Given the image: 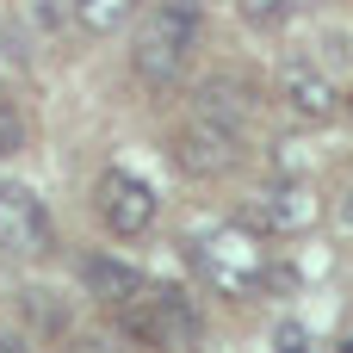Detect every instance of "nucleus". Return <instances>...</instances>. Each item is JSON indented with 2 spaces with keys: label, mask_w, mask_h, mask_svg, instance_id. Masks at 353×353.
<instances>
[{
  "label": "nucleus",
  "mask_w": 353,
  "mask_h": 353,
  "mask_svg": "<svg viewBox=\"0 0 353 353\" xmlns=\"http://www.w3.org/2000/svg\"><path fill=\"white\" fill-rule=\"evenodd\" d=\"M192 267L211 279V292L223 298H248L267 279V248L248 223H211L192 236Z\"/></svg>",
  "instance_id": "obj_3"
},
{
  "label": "nucleus",
  "mask_w": 353,
  "mask_h": 353,
  "mask_svg": "<svg viewBox=\"0 0 353 353\" xmlns=\"http://www.w3.org/2000/svg\"><path fill=\"white\" fill-rule=\"evenodd\" d=\"M0 353H31V347H25L19 335H6V329H0Z\"/></svg>",
  "instance_id": "obj_14"
},
{
  "label": "nucleus",
  "mask_w": 353,
  "mask_h": 353,
  "mask_svg": "<svg viewBox=\"0 0 353 353\" xmlns=\"http://www.w3.org/2000/svg\"><path fill=\"white\" fill-rule=\"evenodd\" d=\"M279 105H285L292 118H304V124H323V118H335L341 93H335V81H329L323 68L285 62V74H279Z\"/></svg>",
  "instance_id": "obj_9"
},
{
  "label": "nucleus",
  "mask_w": 353,
  "mask_h": 353,
  "mask_svg": "<svg viewBox=\"0 0 353 353\" xmlns=\"http://www.w3.org/2000/svg\"><path fill=\"white\" fill-rule=\"evenodd\" d=\"M56 248V223L43 199L19 180H0V261H43Z\"/></svg>",
  "instance_id": "obj_5"
},
{
  "label": "nucleus",
  "mask_w": 353,
  "mask_h": 353,
  "mask_svg": "<svg viewBox=\"0 0 353 353\" xmlns=\"http://www.w3.org/2000/svg\"><path fill=\"white\" fill-rule=\"evenodd\" d=\"M81 285H87V298H99L105 310H118V304H130V298L149 285V273L130 267L124 254H87V261H81Z\"/></svg>",
  "instance_id": "obj_10"
},
{
  "label": "nucleus",
  "mask_w": 353,
  "mask_h": 353,
  "mask_svg": "<svg viewBox=\"0 0 353 353\" xmlns=\"http://www.w3.org/2000/svg\"><path fill=\"white\" fill-rule=\"evenodd\" d=\"M292 6H298V0H236V12H242L248 25H261V31H267V25H285Z\"/></svg>",
  "instance_id": "obj_12"
},
{
  "label": "nucleus",
  "mask_w": 353,
  "mask_h": 353,
  "mask_svg": "<svg viewBox=\"0 0 353 353\" xmlns=\"http://www.w3.org/2000/svg\"><path fill=\"white\" fill-rule=\"evenodd\" d=\"M192 112L211 118L217 130H230L236 143H248V137H254V118H261V93H254L242 74H205V81L192 87Z\"/></svg>",
  "instance_id": "obj_8"
},
{
  "label": "nucleus",
  "mask_w": 353,
  "mask_h": 353,
  "mask_svg": "<svg viewBox=\"0 0 353 353\" xmlns=\"http://www.w3.org/2000/svg\"><path fill=\"white\" fill-rule=\"evenodd\" d=\"M205 37V6L199 0H155L137 31H130V68L149 93H168L174 81H186L192 56Z\"/></svg>",
  "instance_id": "obj_1"
},
{
  "label": "nucleus",
  "mask_w": 353,
  "mask_h": 353,
  "mask_svg": "<svg viewBox=\"0 0 353 353\" xmlns=\"http://www.w3.org/2000/svg\"><path fill=\"white\" fill-rule=\"evenodd\" d=\"M316 217H323V199H316L304 180L261 186V192L248 199V211H242V223H248L254 236H304V230H316Z\"/></svg>",
  "instance_id": "obj_7"
},
{
  "label": "nucleus",
  "mask_w": 353,
  "mask_h": 353,
  "mask_svg": "<svg viewBox=\"0 0 353 353\" xmlns=\"http://www.w3.org/2000/svg\"><path fill=\"white\" fill-rule=\"evenodd\" d=\"M19 149H25V118L12 99H0V161H12Z\"/></svg>",
  "instance_id": "obj_13"
},
{
  "label": "nucleus",
  "mask_w": 353,
  "mask_h": 353,
  "mask_svg": "<svg viewBox=\"0 0 353 353\" xmlns=\"http://www.w3.org/2000/svg\"><path fill=\"white\" fill-rule=\"evenodd\" d=\"M118 316V329H124V341H137L143 353H180L199 341V304L180 292V285H143L130 304H118L112 310Z\"/></svg>",
  "instance_id": "obj_2"
},
{
  "label": "nucleus",
  "mask_w": 353,
  "mask_h": 353,
  "mask_svg": "<svg viewBox=\"0 0 353 353\" xmlns=\"http://www.w3.org/2000/svg\"><path fill=\"white\" fill-rule=\"evenodd\" d=\"M341 353H353V335H347V341H341Z\"/></svg>",
  "instance_id": "obj_16"
},
{
  "label": "nucleus",
  "mask_w": 353,
  "mask_h": 353,
  "mask_svg": "<svg viewBox=\"0 0 353 353\" xmlns=\"http://www.w3.org/2000/svg\"><path fill=\"white\" fill-rule=\"evenodd\" d=\"M242 149H248V143H236L230 130H217V124L199 118V112H186V118L168 130V161H174L186 180H217V174H230V168L242 161Z\"/></svg>",
  "instance_id": "obj_4"
},
{
  "label": "nucleus",
  "mask_w": 353,
  "mask_h": 353,
  "mask_svg": "<svg viewBox=\"0 0 353 353\" xmlns=\"http://www.w3.org/2000/svg\"><path fill=\"white\" fill-rule=\"evenodd\" d=\"M137 6H143V0H68L74 25H81V31H93V37H112L118 25H130V19H137Z\"/></svg>",
  "instance_id": "obj_11"
},
{
  "label": "nucleus",
  "mask_w": 353,
  "mask_h": 353,
  "mask_svg": "<svg viewBox=\"0 0 353 353\" xmlns=\"http://www.w3.org/2000/svg\"><path fill=\"white\" fill-rule=\"evenodd\" d=\"M341 223L353 230V186H347V199H341Z\"/></svg>",
  "instance_id": "obj_15"
},
{
  "label": "nucleus",
  "mask_w": 353,
  "mask_h": 353,
  "mask_svg": "<svg viewBox=\"0 0 353 353\" xmlns=\"http://www.w3.org/2000/svg\"><path fill=\"white\" fill-rule=\"evenodd\" d=\"M93 211H99V223H105L112 236H143V230L155 223L161 199H155V186H149L143 174H130V168H105L99 186H93Z\"/></svg>",
  "instance_id": "obj_6"
}]
</instances>
